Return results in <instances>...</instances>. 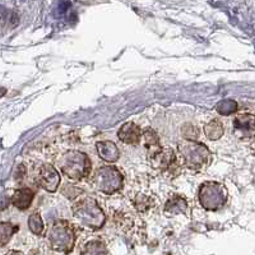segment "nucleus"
<instances>
[{
	"instance_id": "obj_1",
	"label": "nucleus",
	"mask_w": 255,
	"mask_h": 255,
	"mask_svg": "<svg viewBox=\"0 0 255 255\" xmlns=\"http://www.w3.org/2000/svg\"><path fill=\"white\" fill-rule=\"evenodd\" d=\"M73 218L81 227L88 230H100L105 225L106 216L93 198L84 197L73 204Z\"/></svg>"
},
{
	"instance_id": "obj_2",
	"label": "nucleus",
	"mask_w": 255,
	"mask_h": 255,
	"mask_svg": "<svg viewBox=\"0 0 255 255\" xmlns=\"http://www.w3.org/2000/svg\"><path fill=\"white\" fill-rule=\"evenodd\" d=\"M179 156L184 165L190 170H200L208 165L211 159V153L207 145L199 143L197 140H185L180 143L177 147Z\"/></svg>"
},
{
	"instance_id": "obj_3",
	"label": "nucleus",
	"mask_w": 255,
	"mask_h": 255,
	"mask_svg": "<svg viewBox=\"0 0 255 255\" xmlns=\"http://www.w3.org/2000/svg\"><path fill=\"white\" fill-rule=\"evenodd\" d=\"M61 171L70 180H78L87 177L91 172V161L87 154L78 151H69L59 159Z\"/></svg>"
},
{
	"instance_id": "obj_4",
	"label": "nucleus",
	"mask_w": 255,
	"mask_h": 255,
	"mask_svg": "<svg viewBox=\"0 0 255 255\" xmlns=\"http://www.w3.org/2000/svg\"><path fill=\"white\" fill-rule=\"evenodd\" d=\"M47 241L51 249L68 254L72 252L76 244V232L69 223L59 221L50 227L47 232Z\"/></svg>"
},
{
	"instance_id": "obj_5",
	"label": "nucleus",
	"mask_w": 255,
	"mask_h": 255,
	"mask_svg": "<svg viewBox=\"0 0 255 255\" xmlns=\"http://www.w3.org/2000/svg\"><path fill=\"white\" fill-rule=\"evenodd\" d=\"M92 183L97 191L102 194L111 195L122 190L124 177L122 172L114 166H102L95 172Z\"/></svg>"
},
{
	"instance_id": "obj_6",
	"label": "nucleus",
	"mask_w": 255,
	"mask_h": 255,
	"mask_svg": "<svg viewBox=\"0 0 255 255\" xmlns=\"http://www.w3.org/2000/svg\"><path fill=\"white\" fill-rule=\"evenodd\" d=\"M200 206L207 211H218L227 202V189L223 184L208 181L202 184L198 191Z\"/></svg>"
},
{
	"instance_id": "obj_7",
	"label": "nucleus",
	"mask_w": 255,
	"mask_h": 255,
	"mask_svg": "<svg viewBox=\"0 0 255 255\" xmlns=\"http://www.w3.org/2000/svg\"><path fill=\"white\" fill-rule=\"evenodd\" d=\"M234 134L239 139L247 140L255 136V115L253 114H239L234 119Z\"/></svg>"
},
{
	"instance_id": "obj_8",
	"label": "nucleus",
	"mask_w": 255,
	"mask_h": 255,
	"mask_svg": "<svg viewBox=\"0 0 255 255\" xmlns=\"http://www.w3.org/2000/svg\"><path fill=\"white\" fill-rule=\"evenodd\" d=\"M38 181L40 185L49 193H54L58 190L60 185V175L58 170L50 163H45L41 166L40 172H38Z\"/></svg>"
},
{
	"instance_id": "obj_9",
	"label": "nucleus",
	"mask_w": 255,
	"mask_h": 255,
	"mask_svg": "<svg viewBox=\"0 0 255 255\" xmlns=\"http://www.w3.org/2000/svg\"><path fill=\"white\" fill-rule=\"evenodd\" d=\"M143 133L140 130V128L133 122L125 123L120 127L119 131H118V138L122 140L125 144H136L139 143L140 138H142Z\"/></svg>"
},
{
	"instance_id": "obj_10",
	"label": "nucleus",
	"mask_w": 255,
	"mask_h": 255,
	"mask_svg": "<svg viewBox=\"0 0 255 255\" xmlns=\"http://www.w3.org/2000/svg\"><path fill=\"white\" fill-rule=\"evenodd\" d=\"M151 163L153 167L158 168V170H162L165 172L170 171L177 163L176 153L170 148H166V149L163 148L161 153L157 154L154 158L151 159Z\"/></svg>"
},
{
	"instance_id": "obj_11",
	"label": "nucleus",
	"mask_w": 255,
	"mask_h": 255,
	"mask_svg": "<svg viewBox=\"0 0 255 255\" xmlns=\"http://www.w3.org/2000/svg\"><path fill=\"white\" fill-rule=\"evenodd\" d=\"M143 142H144V148L147 149V153H148V158L151 161L152 158L159 154L162 152V145H161V142H159V138L157 135V133L152 129H145L143 131Z\"/></svg>"
},
{
	"instance_id": "obj_12",
	"label": "nucleus",
	"mask_w": 255,
	"mask_h": 255,
	"mask_svg": "<svg viewBox=\"0 0 255 255\" xmlns=\"http://www.w3.org/2000/svg\"><path fill=\"white\" fill-rule=\"evenodd\" d=\"M96 151H97L100 158L109 163L116 162L120 157L119 148L116 147L115 143L109 142V140L96 143Z\"/></svg>"
},
{
	"instance_id": "obj_13",
	"label": "nucleus",
	"mask_w": 255,
	"mask_h": 255,
	"mask_svg": "<svg viewBox=\"0 0 255 255\" xmlns=\"http://www.w3.org/2000/svg\"><path fill=\"white\" fill-rule=\"evenodd\" d=\"M35 198V193L29 188H20L14 191V194L12 195V203L13 206L17 207L19 209H27L31 206L32 200Z\"/></svg>"
},
{
	"instance_id": "obj_14",
	"label": "nucleus",
	"mask_w": 255,
	"mask_h": 255,
	"mask_svg": "<svg viewBox=\"0 0 255 255\" xmlns=\"http://www.w3.org/2000/svg\"><path fill=\"white\" fill-rule=\"evenodd\" d=\"M165 212L170 215H188V200L181 195H172L166 203Z\"/></svg>"
},
{
	"instance_id": "obj_15",
	"label": "nucleus",
	"mask_w": 255,
	"mask_h": 255,
	"mask_svg": "<svg viewBox=\"0 0 255 255\" xmlns=\"http://www.w3.org/2000/svg\"><path fill=\"white\" fill-rule=\"evenodd\" d=\"M81 255H109V252L102 241L91 240L82 247Z\"/></svg>"
},
{
	"instance_id": "obj_16",
	"label": "nucleus",
	"mask_w": 255,
	"mask_h": 255,
	"mask_svg": "<svg viewBox=\"0 0 255 255\" xmlns=\"http://www.w3.org/2000/svg\"><path fill=\"white\" fill-rule=\"evenodd\" d=\"M204 134L209 140H217L223 135V125L220 120L213 119L204 127Z\"/></svg>"
},
{
	"instance_id": "obj_17",
	"label": "nucleus",
	"mask_w": 255,
	"mask_h": 255,
	"mask_svg": "<svg viewBox=\"0 0 255 255\" xmlns=\"http://www.w3.org/2000/svg\"><path fill=\"white\" fill-rule=\"evenodd\" d=\"M17 231L18 227L14 226L13 223L0 222V247H5Z\"/></svg>"
},
{
	"instance_id": "obj_18",
	"label": "nucleus",
	"mask_w": 255,
	"mask_h": 255,
	"mask_svg": "<svg viewBox=\"0 0 255 255\" xmlns=\"http://www.w3.org/2000/svg\"><path fill=\"white\" fill-rule=\"evenodd\" d=\"M28 227L35 235L41 236L45 232V223L40 213H32L28 218Z\"/></svg>"
},
{
	"instance_id": "obj_19",
	"label": "nucleus",
	"mask_w": 255,
	"mask_h": 255,
	"mask_svg": "<svg viewBox=\"0 0 255 255\" xmlns=\"http://www.w3.org/2000/svg\"><path fill=\"white\" fill-rule=\"evenodd\" d=\"M238 110V102L234 100H222L216 105V111L221 115H230Z\"/></svg>"
},
{
	"instance_id": "obj_20",
	"label": "nucleus",
	"mask_w": 255,
	"mask_h": 255,
	"mask_svg": "<svg viewBox=\"0 0 255 255\" xmlns=\"http://www.w3.org/2000/svg\"><path fill=\"white\" fill-rule=\"evenodd\" d=\"M134 206L136 207L138 211L145 212L151 208V207H153V199L145 194H139L134 198Z\"/></svg>"
},
{
	"instance_id": "obj_21",
	"label": "nucleus",
	"mask_w": 255,
	"mask_h": 255,
	"mask_svg": "<svg viewBox=\"0 0 255 255\" xmlns=\"http://www.w3.org/2000/svg\"><path fill=\"white\" fill-rule=\"evenodd\" d=\"M181 134L186 140H195L198 136V128L191 124H185L181 129Z\"/></svg>"
},
{
	"instance_id": "obj_22",
	"label": "nucleus",
	"mask_w": 255,
	"mask_h": 255,
	"mask_svg": "<svg viewBox=\"0 0 255 255\" xmlns=\"http://www.w3.org/2000/svg\"><path fill=\"white\" fill-rule=\"evenodd\" d=\"M5 255H24V254L22 252H19V250H9Z\"/></svg>"
},
{
	"instance_id": "obj_23",
	"label": "nucleus",
	"mask_w": 255,
	"mask_h": 255,
	"mask_svg": "<svg viewBox=\"0 0 255 255\" xmlns=\"http://www.w3.org/2000/svg\"><path fill=\"white\" fill-rule=\"evenodd\" d=\"M5 92H6L5 88H0V96H4L5 95Z\"/></svg>"
},
{
	"instance_id": "obj_24",
	"label": "nucleus",
	"mask_w": 255,
	"mask_h": 255,
	"mask_svg": "<svg viewBox=\"0 0 255 255\" xmlns=\"http://www.w3.org/2000/svg\"><path fill=\"white\" fill-rule=\"evenodd\" d=\"M3 23V20H1V17H0V24Z\"/></svg>"
}]
</instances>
